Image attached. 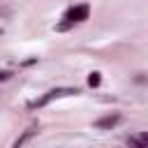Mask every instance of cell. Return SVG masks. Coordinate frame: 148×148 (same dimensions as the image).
Masks as SVG:
<instances>
[{"mask_svg": "<svg viewBox=\"0 0 148 148\" xmlns=\"http://www.w3.org/2000/svg\"><path fill=\"white\" fill-rule=\"evenodd\" d=\"M118 120H120L118 113H113V116H104V118H99V120L95 123V127H99V130H109V127H113Z\"/></svg>", "mask_w": 148, "mask_h": 148, "instance_id": "4", "label": "cell"}, {"mask_svg": "<svg viewBox=\"0 0 148 148\" xmlns=\"http://www.w3.org/2000/svg\"><path fill=\"white\" fill-rule=\"evenodd\" d=\"M12 76V72H5V69H0V81H7Z\"/></svg>", "mask_w": 148, "mask_h": 148, "instance_id": "6", "label": "cell"}, {"mask_svg": "<svg viewBox=\"0 0 148 148\" xmlns=\"http://www.w3.org/2000/svg\"><path fill=\"white\" fill-rule=\"evenodd\" d=\"M86 18H88V7H86V5H76V7H72V9L65 14V23H60L58 30H67L72 23H81V21H86Z\"/></svg>", "mask_w": 148, "mask_h": 148, "instance_id": "1", "label": "cell"}, {"mask_svg": "<svg viewBox=\"0 0 148 148\" xmlns=\"http://www.w3.org/2000/svg\"><path fill=\"white\" fill-rule=\"evenodd\" d=\"M99 81H102V79H99V72H92V74L88 76V83H90V86H99Z\"/></svg>", "mask_w": 148, "mask_h": 148, "instance_id": "5", "label": "cell"}, {"mask_svg": "<svg viewBox=\"0 0 148 148\" xmlns=\"http://www.w3.org/2000/svg\"><path fill=\"white\" fill-rule=\"evenodd\" d=\"M35 134H37V127H28V130H23V134L14 141V148H23V146H25V143L35 136Z\"/></svg>", "mask_w": 148, "mask_h": 148, "instance_id": "3", "label": "cell"}, {"mask_svg": "<svg viewBox=\"0 0 148 148\" xmlns=\"http://www.w3.org/2000/svg\"><path fill=\"white\" fill-rule=\"evenodd\" d=\"M79 90L76 88H58V90H51V92H46L42 99H37V102H32L30 106L32 109H37V106H44V104H49L51 99H56V97H62V95H76Z\"/></svg>", "mask_w": 148, "mask_h": 148, "instance_id": "2", "label": "cell"}]
</instances>
